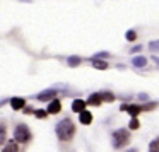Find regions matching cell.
<instances>
[{
  "instance_id": "cell-1",
  "label": "cell",
  "mask_w": 159,
  "mask_h": 152,
  "mask_svg": "<svg viewBox=\"0 0 159 152\" xmlns=\"http://www.w3.org/2000/svg\"><path fill=\"white\" fill-rule=\"evenodd\" d=\"M55 132H57L60 140L69 142V140H72V137L75 135V125H74V121L70 120V118H63V120H60L58 123H57Z\"/></svg>"
},
{
  "instance_id": "cell-2",
  "label": "cell",
  "mask_w": 159,
  "mask_h": 152,
  "mask_svg": "<svg viewBox=\"0 0 159 152\" xmlns=\"http://www.w3.org/2000/svg\"><path fill=\"white\" fill-rule=\"evenodd\" d=\"M111 142H113V147L115 149H121L130 142V132L125 130V128H118V130L113 132L111 135Z\"/></svg>"
},
{
  "instance_id": "cell-3",
  "label": "cell",
  "mask_w": 159,
  "mask_h": 152,
  "mask_svg": "<svg viewBox=\"0 0 159 152\" xmlns=\"http://www.w3.org/2000/svg\"><path fill=\"white\" fill-rule=\"evenodd\" d=\"M14 140L17 144H28L31 140V132H29V127L24 123H19L14 130Z\"/></svg>"
},
{
  "instance_id": "cell-4",
  "label": "cell",
  "mask_w": 159,
  "mask_h": 152,
  "mask_svg": "<svg viewBox=\"0 0 159 152\" xmlns=\"http://www.w3.org/2000/svg\"><path fill=\"white\" fill-rule=\"evenodd\" d=\"M55 96H57V89H46L43 92H39L36 97H38V101H53Z\"/></svg>"
},
{
  "instance_id": "cell-5",
  "label": "cell",
  "mask_w": 159,
  "mask_h": 152,
  "mask_svg": "<svg viewBox=\"0 0 159 152\" xmlns=\"http://www.w3.org/2000/svg\"><path fill=\"white\" fill-rule=\"evenodd\" d=\"M60 110H62V103H60V101L55 97L53 101H50V106H48V110H46V113H50V114H57Z\"/></svg>"
},
{
  "instance_id": "cell-6",
  "label": "cell",
  "mask_w": 159,
  "mask_h": 152,
  "mask_svg": "<svg viewBox=\"0 0 159 152\" xmlns=\"http://www.w3.org/2000/svg\"><path fill=\"white\" fill-rule=\"evenodd\" d=\"M2 152H19V145H17V142L12 138V140H9V142H5L4 144V150Z\"/></svg>"
},
{
  "instance_id": "cell-7",
  "label": "cell",
  "mask_w": 159,
  "mask_h": 152,
  "mask_svg": "<svg viewBox=\"0 0 159 152\" xmlns=\"http://www.w3.org/2000/svg\"><path fill=\"white\" fill-rule=\"evenodd\" d=\"M79 121L82 125H89L91 121H93V114H91V111H86L84 110L82 113H79Z\"/></svg>"
},
{
  "instance_id": "cell-8",
  "label": "cell",
  "mask_w": 159,
  "mask_h": 152,
  "mask_svg": "<svg viewBox=\"0 0 159 152\" xmlns=\"http://www.w3.org/2000/svg\"><path fill=\"white\" fill-rule=\"evenodd\" d=\"M11 106H12V110H22V108L26 106V101L22 99V97H12Z\"/></svg>"
},
{
  "instance_id": "cell-9",
  "label": "cell",
  "mask_w": 159,
  "mask_h": 152,
  "mask_svg": "<svg viewBox=\"0 0 159 152\" xmlns=\"http://www.w3.org/2000/svg\"><path fill=\"white\" fill-rule=\"evenodd\" d=\"M84 110H86V101L75 99V101L72 103V111H75V113H82Z\"/></svg>"
},
{
  "instance_id": "cell-10",
  "label": "cell",
  "mask_w": 159,
  "mask_h": 152,
  "mask_svg": "<svg viewBox=\"0 0 159 152\" xmlns=\"http://www.w3.org/2000/svg\"><path fill=\"white\" fill-rule=\"evenodd\" d=\"M132 65H134L135 69L145 67V65H147V58H145V56H142V55H139V56H135V58L132 60Z\"/></svg>"
},
{
  "instance_id": "cell-11",
  "label": "cell",
  "mask_w": 159,
  "mask_h": 152,
  "mask_svg": "<svg viewBox=\"0 0 159 152\" xmlns=\"http://www.w3.org/2000/svg\"><path fill=\"white\" fill-rule=\"evenodd\" d=\"M125 111H128V114H130L132 118H137V114L142 111V108L139 106V104H128L127 110H125Z\"/></svg>"
},
{
  "instance_id": "cell-12",
  "label": "cell",
  "mask_w": 159,
  "mask_h": 152,
  "mask_svg": "<svg viewBox=\"0 0 159 152\" xmlns=\"http://www.w3.org/2000/svg\"><path fill=\"white\" fill-rule=\"evenodd\" d=\"M101 103H103V101H101L99 92H98V94H91V96H89V99L86 101V104H91V106H99Z\"/></svg>"
},
{
  "instance_id": "cell-13",
  "label": "cell",
  "mask_w": 159,
  "mask_h": 152,
  "mask_svg": "<svg viewBox=\"0 0 159 152\" xmlns=\"http://www.w3.org/2000/svg\"><path fill=\"white\" fill-rule=\"evenodd\" d=\"M101 96V101H106V103H113L115 101V94L110 92V91H103V92H99Z\"/></svg>"
},
{
  "instance_id": "cell-14",
  "label": "cell",
  "mask_w": 159,
  "mask_h": 152,
  "mask_svg": "<svg viewBox=\"0 0 159 152\" xmlns=\"http://www.w3.org/2000/svg\"><path fill=\"white\" fill-rule=\"evenodd\" d=\"M5 138H7V127L4 121H0V145L5 144Z\"/></svg>"
},
{
  "instance_id": "cell-15",
  "label": "cell",
  "mask_w": 159,
  "mask_h": 152,
  "mask_svg": "<svg viewBox=\"0 0 159 152\" xmlns=\"http://www.w3.org/2000/svg\"><path fill=\"white\" fill-rule=\"evenodd\" d=\"M93 67L94 69H99V70H106L108 69V62H104V60H93Z\"/></svg>"
},
{
  "instance_id": "cell-16",
  "label": "cell",
  "mask_w": 159,
  "mask_h": 152,
  "mask_svg": "<svg viewBox=\"0 0 159 152\" xmlns=\"http://www.w3.org/2000/svg\"><path fill=\"white\" fill-rule=\"evenodd\" d=\"M80 62H82V58H80V56H77V55L69 56V60H67L69 67H77V65H80Z\"/></svg>"
},
{
  "instance_id": "cell-17",
  "label": "cell",
  "mask_w": 159,
  "mask_h": 152,
  "mask_svg": "<svg viewBox=\"0 0 159 152\" xmlns=\"http://www.w3.org/2000/svg\"><path fill=\"white\" fill-rule=\"evenodd\" d=\"M149 50H151V53H159V39L149 43Z\"/></svg>"
},
{
  "instance_id": "cell-18",
  "label": "cell",
  "mask_w": 159,
  "mask_h": 152,
  "mask_svg": "<svg viewBox=\"0 0 159 152\" xmlns=\"http://www.w3.org/2000/svg\"><path fill=\"white\" fill-rule=\"evenodd\" d=\"M149 152H159V137L156 138L154 142H151V145H149Z\"/></svg>"
},
{
  "instance_id": "cell-19",
  "label": "cell",
  "mask_w": 159,
  "mask_h": 152,
  "mask_svg": "<svg viewBox=\"0 0 159 152\" xmlns=\"http://www.w3.org/2000/svg\"><path fill=\"white\" fill-rule=\"evenodd\" d=\"M128 127H130V130H139V128H140V121H139L137 118H132Z\"/></svg>"
},
{
  "instance_id": "cell-20",
  "label": "cell",
  "mask_w": 159,
  "mask_h": 152,
  "mask_svg": "<svg viewBox=\"0 0 159 152\" xmlns=\"http://www.w3.org/2000/svg\"><path fill=\"white\" fill-rule=\"evenodd\" d=\"M127 39L128 41H135V39H137V33H135L134 29H128L127 31Z\"/></svg>"
},
{
  "instance_id": "cell-21",
  "label": "cell",
  "mask_w": 159,
  "mask_h": 152,
  "mask_svg": "<svg viewBox=\"0 0 159 152\" xmlns=\"http://www.w3.org/2000/svg\"><path fill=\"white\" fill-rule=\"evenodd\" d=\"M156 106H157L156 103H145L144 106H140V108H142V111H151V110H154Z\"/></svg>"
},
{
  "instance_id": "cell-22",
  "label": "cell",
  "mask_w": 159,
  "mask_h": 152,
  "mask_svg": "<svg viewBox=\"0 0 159 152\" xmlns=\"http://www.w3.org/2000/svg\"><path fill=\"white\" fill-rule=\"evenodd\" d=\"M34 116L36 118H46V116H48V113H46L45 110H34Z\"/></svg>"
},
{
  "instance_id": "cell-23",
  "label": "cell",
  "mask_w": 159,
  "mask_h": 152,
  "mask_svg": "<svg viewBox=\"0 0 159 152\" xmlns=\"http://www.w3.org/2000/svg\"><path fill=\"white\" fill-rule=\"evenodd\" d=\"M110 56V53L108 51H101V53H96V55L93 56V60H99V58H108Z\"/></svg>"
},
{
  "instance_id": "cell-24",
  "label": "cell",
  "mask_w": 159,
  "mask_h": 152,
  "mask_svg": "<svg viewBox=\"0 0 159 152\" xmlns=\"http://www.w3.org/2000/svg\"><path fill=\"white\" fill-rule=\"evenodd\" d=\"M140 50H142V46H134V48H132L130 51H132V53H139Z\"/></svg>"
},
{
  "instance_id": "cell-25",
  "label": "cell",
  "mask_w": 159,
  "mask_h": 152,
  "mask_svg": "<svg viewBox=\"0 0 159 152\" xmlns=\"http://www.w3.org/2000/svg\"><path fill=\"white\" fill-rule=\"evenodd\" d=\"M139 99H140V101H145V99H147V96H145V94H139Z\"/></svg>"
},
{
  "instance_id": "cell-26",
  "label": "cell",
  "mask_w": 159,
  "mask_h": 152,
  "mask_svg": "<svg viewBox=\"0 0 159 152\" xmlns=\"http://www.w3.org/2000/svg\"><path fill=\"white\" fill-rule=\"evenodd\" d=\"M127 152H139V150H137V149H128Z\"/></svg>"
},
{
  "instance_id": "cell-27",
  "label": "cell",
  "mask_w": 159,
  "mask_h": 152,
  "mask_svg": "<svg viewBox=\"0 0 159 152\" xmlns=\"http://www.w3.org/2000/svg\"><path fill=\"white\" fill-rule=\"evenodd\" d=\"M152 60H154V62H156V63H157V65H159V56H156V58H152Z\"/></svg>"
},
{
  "instance_id": "cell-28",
  "label": "cell",
  "mask_w": 159,
  "mask_h": 152,
  "mask_svg": "<svg viewBox=\"0 0 159 152\" xmlns=\"http://www.w3.org/2000/svg\"><path fill=\"white\" fill-rule=\"evenodd\" d=\"M21 2H31V0H21Z\"/></svg>"
}]
</instances>
